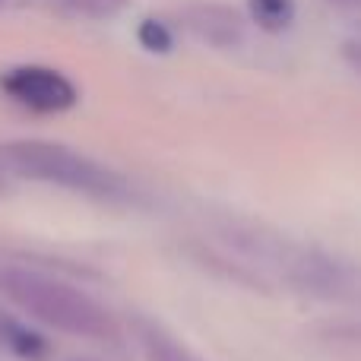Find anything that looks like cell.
I'll return each mask as SVG.
<instances>
[{
  "label": "cell",
  "instance_id": "ba28073f",
  "mask_svg": "<svg viewBox=\"0 0 361 361\" xmlns=\"http://www.w3.org/2000/svg\"><path fill=\"white\" fill-rule=\"evenodd\" d=\"M67 6L76 16L89 19H111L127 6V0H67Z\"/></svg>",
  "mask_w": 361,
  "mask_h": 361
},
{
  "label": "cell",
  "instance_id": "9c48e42d",
  "mask_svg": "<svg viewBox=\"0 0 361 361\" xmlns=\"http://www.w3.org/2000/svg\"><path fill=\"white\" fill-rule=\"evenodd\" d=\"M330 6H339V10H355V6H361V0H326Z\"/></svg>",
  "mask_w": 361,
  "mask_h": 361
},
{
  "label": "cell",
  "instance_id": "7c38bea8",
  "mask_svg": "<svg viewBox=\"0 0 361 361\" xmlns=\"http://www.w3.org/2000/svg\"><path fill=\"white\" fill-rule=\"evenodd\" d=\"M6 4H10V0H0V10H4V6H6Z\"/></svg>",
  "mask_w": 361,
  "mask_h": 361
},
{
  "label": "cell",
  "instance_id": "30bf717a",
  "mask_svg": "<svg viewBox=\"0 0 361 361\" xmlns=\"http://www.w3.org/2000/svg\"><path fill=\"white\" fill-rule=\"evenodd\" d=\"M70 361H95V358H70Z\"/></svg>",
  "mask_w": 361,
  "mask_h": 361
},
{
  "label": "cell",
  "instance_id": "5b68a950",
  "mask_svg": "<svg viewBox=\"0 0 361 361\" xmlns=\"http://www.w3.org/2000/svg\"><path fill=\"white\" fill-rule=\"evenodd\" d=\"M137 339H140V349H143L146 361H203L197 352H190L184 343H178L171 333H165L156 324H140Z\"/></svg>",
  "mask_w": 361,
  "mask_h": 361
},
{
  "label": "cell",
  "instance_id": "6da1fadb",
  "mask_svg": "<svg viewBox=\"0 0 361 361\" xmlns=\"http://www.w3.org/2000/svg\"><path fill=\"white\" fill-rule=\"evenodd\" d=\"M0 295L10 298L25 317L51 326L57 333L80 339H114L111 314L99 305L89 292L70 286L54 276L35 273L23 267H0Z\"/></svg>",
  "mask_w": 361,
  "mask_h": 361
},
{
  "label": "cell",
  "instance_id": "8fae6325",
  "mask_svg": "<svg viewBox=\"0 0 361 361\" xmlns=\"http://www.w3.org/2000/svg\"><path fill=\"white\" fill-rule=\"evenodd\" d=\"M0 349H4V330H0Z\"/></svg>",
  "mask_w": 361,
  "mask_h": 361
},
{
  "label": "cell",
  "instance_id": "8992f818",
  "mask_svg": "<svg viewBox=\"0 0 361 361\" xmlns=\"http://www.w3.org/2000/svg\"><path fill=\"white\" fill-rule=\"evenodd\" d=\"M250 19L263 32H286L295 19L292 0H250Z\"/></svg>",
  "mask_w": 361,
  "mask_h": 361
},
{
  "label": "cell",
  "instance_id": "3957f363",
  "mask_svg": "<svg viewBox=\"0 0 361 361\" xmlns=\"http://www.w3.org/2000/svg\"><path fill=\"white\" fill-rule=\"evenodd\" d=\"M0 86L13 102L38 114H63L80 102L73 80H67L54 67H42V63H23V67L6 70Z\"/></svg>",
  "mask_w": 361,
  "mask_h": 361
},
{
  "label": "cell",
  "instance_id": "52a82bcc",
  "mask_svg": "<svg viewBox=\"0 0 361 361\" xmlns=\"http://www.w3.org/2000/svg\"><path fill=\"white\" fill-rule=\"evenodd\" d=\"M140 44H143L146 51H159V54H165V51H171V44H175V35H171V29L165 23H159V19H146V23L140 25Z\"/></svg>",
  "mask_w": 361,
  "mask_h": 361
},
{
  "label": "cell",
  "instance_id": "277c9868",
  "mask_svg": "<svg viewBox=\"0 0 361 361\" xmlns=\"http://www.w3.org/2000/svg\"><path fill=\"white\" fill-rule=\"evenodd\" d=\"M184 25L190 35L200 42L212 44V48H238L247 35V23L238 10L225 4H197L184 13Z\"/></svg>",
  "mask_w": 361,
  "mask_h": 361
},
{
  "label": "cell",
  "instance_id": "7a4b0ae2",
  "mask_svg": "<svg viewBox=\"0 0 361 361\" xmlns=\"http://www.w3.org/2000/svg\"><path fill=\"white\" fill-rule=\"evenodd\" d=\"M0 169L29 180L67 187L76 193H92V197H118L124 190L121 178L95 159L61 143H44V140L4 143L0 146Z\"/></svg>",
  "mask_w": 361,
  "mask_h": 361
}]
</instances>
